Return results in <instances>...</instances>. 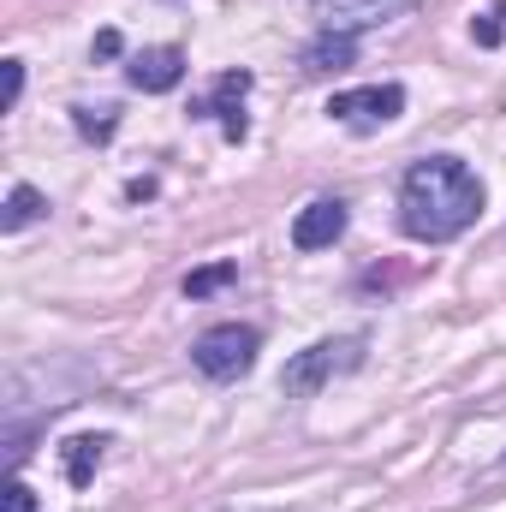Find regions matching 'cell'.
Instances as JSON below:
<instances>
[{
	"instance_id": "obj_1",
	"label": "cell",
	"mask_w": 506,
	"mask_h": 512,
	"mask_svg": "<svg viewBox=\"0 0 506 512\" xmlns=\"http://www.w3.org/2000/svg\"><path fill=\"white\" fill-rule=\"evenodd\" d=\"M483 215V179L459 155H423L411 161L399 185V227L417 245H447Z\"/></svg>"
},
{
	"instance_id": "obj_6",
	"label": "cell",
	"mask_w": 506,
	"mask_h": 512,
	"mask_svg": "<svg viewBox=\"0 0 506 512\" xmlns=\"http://www.w3.org/2000/svg\"><path fill=\"white\" fill-rule=\"evenodd\" d=\"M405 6L411 0H316V24L328 36H358V30H370V24L405 12Z\"/></svg>"
},
{
	"instance_id": "obj_15",
	"label": "cell",
	"mask_w": 506,
	"mask_h": 512,
	"mask_svg": "<svg viewBox=\"0 0 506 512\" xmlns=\"http://www.w3.org/2000/svg\"><path fill=\"white\" fill-rule=\"evenodd\" d=\"M0 512H36V495L12 477V483H6V507H0Z\"/></svg>"
},
{
	"instance_id": "obj_3",
	"label": "cell",
	"mask_w": 506,
	"mask_h": 512,
	"mask_svg": "<svg viewBox=\"0 0 506 512\" xmlns=\"http://www.w3.org/2000/svg\"><path fill=\"white\" fill-rule=\"evenodd\" d=\"M256 346H262L256 328H245V322H215V328L197 334L191 364H197L209 382H239V376L256 364Z\"/></svg>"
},
{
	"instance_id": "obj_7",
	"label": "cell",
	"mask_w": 506,
	"mask_h": 512,
	"mask_svg": "<svg viewBox=\"0 0 506 512\" xmlns=\"http://www.w3.org/2000/svg\"><path fill=\"white\" fill-rule=\"evenodd\" d=\"M126 84L131 90H143V96H167V90H179V84H185V48H143V54H131Z\"/></svg>"
},
{
	"instance_id": "obj_4",
	"label": "cell",
	"mask_w": 506,
	"mask_h": 512,
	"mask_svg": "<svg viewBox=\"0 0 506 512\" xmlns=\"http://www.w3.org/2000/svg\"><path fill=\"white\" fill-rule=\"evenodd\" d=\"M328 114H334L340 126H352V131H381V126H393V120L405 114V90H399V84H364V90H340V96L328 102Z\"/></svg>"
},
{
	"instance_id": "obj_10",
	"label": "cell",
	"mask_w": 506,
	"mask_h": 512,
	"mask_svg": "<svg viewBox=\"0 0 506 512\" xmlns=\"http://www.w3.org/2000/svg\"><path fill=\"white\" fill-rule=\"evenodd\" d=\"M352 60H358V36H328V30H322V36L304 48V72H316V78H322V72H346Z\"/></svg>"
},
{
	"instance_id": "obj_14",
	"label": "cell",
	"mask_w": 506,
	"mask_h": 512,
	"mask_svg": "<svg viewBox=\"0 0 506 512\" xmlns=\"http://www.w3.org/2000/svg\"><path fill=\"white\" fill-rule=\"evenodd\" d=\"M501 18H506V6L501 12H489V18H477V24H471V36H477V42H483V48H501Z\"/></svg>"
},
{
	"instance_id": "obj_8",
	"label": "cell",
	"mask_w": 506,
	"mask_h": 512,
	"mask_svg": "<svg viewBox=\"0 0 506 512\" xmlns=\"http://www.w3.org/2000/svg\"><path fill=\"white\" fill-rule=\"evenodd\" d=\"M340 233H346V203H340V197H316V203H304L298 221H292V245H298V251H328Z\"/></svg>"
},
{
	"instance_id": "obj_11",
	"label": "cell",
	"mask_w": 506,
	"mask_h": 512,
	"mask_svg": "<svg viewBox=\"0 0 506 512\" xmlns=\"http://www.w3.org/2000/svg\"><path fill=\"white\" fill-rule=\"evenodd\" d=\"M48 215V197L36 191V185H12V197H6V215H0V227L6 233H24V227H36Z\"/></svg>"
},
{
	"instance_id": "obj_2",
	"label": "cell",
	"mask_w": 506,
	"mask_h": 512,
	"mask_svg": "<svg viewBox=\"0 0 506 512\" xmlns=\"http://www.w3.org/2000/svg\"><path fill=\"white\" fill-rule=\"evenodd\" d=\"M364 352H370V340L364 334H340V340H316V346H304L292 364H286V376L280 387L292 393V399H310L316 387H328L334 376H346V370H358L364 364Z\"/></svg>"
},
{
	"instance_id": "obj_13",
	"label": "cell",
	"mask_w": 506,
	"mask_h": 512,
	"mask_svg": "<svg viewBox=\"0 0 506 512\" xmlns=\"http://www.w3.org/2000/svg\"><path fill=\"white\" fill-rule=\"evenodd\" d=\"M72 126L84 131L90 143H108L120 131V108H72Z\"/></svg>"
},
{
	"instance_id": "obj_17",
	"label": "cell",
	"mask_w": 506,
	"mask_h": 512,
	"mask_svg": "<svg viewBox=\"0 0 506 512\" xmlns=\"http://www.w3.org/2000/svg\"><path fill=\"white\" fill-rule=\"evenodd\" d=\"M90 54H96V60H114V54H120V30H102V36H96V48H90Z\"/></svg>"
},
{
	"instance_id": "obj_5",
	"label": "cell",
	"mask_w": 506,
	"mask_h": 512,
	"mask_svg": "<svg viewBox=\"0 0 506 512\" xmlns=\"http://www.w3.org/2000/svg\"><path fill=\"white\" fill-rule=\"evenodd\" d=\"M245 96H251V72H221L215 78V96L209 102H197L191 108V120H221V131H227V143H245Z\"/></svg>"
},
{
	"instance_id": "obj_12",
	"label": "cell",
	"mask_w": 506,
	"mask_h": 512,
	"mask_svg": "<svg viewBox=\"0 0 506 512\" xmlns=\"http://www.w3.org/2000/svg\"><path fill=\"white\" fill-rule=\"evenodd\" d=\"M233 280H239V262H209V268L185 274V298H209V292H221V286H233Z\"/></svg>"
},
{
	"instance_id": "obj_16",
	"label": "cell",
	"mask_w": 506,
	"mask_h": 512,
	"mask_svg": "<svg viewBox=\"0 0 506 512\" xmlns=\"http://www.w3.org/2000/svg\"><path fill=\"white\" fill-rule=\"evenodd\" d=\"M24 96V60H6V108H18Z\"/></svg>"
},
{
	"instance_id": "obj_9",
	"label": "cell",
	"mask_w": 506,
	"mask_h": 512,
	"mask_svg": "<svg viewBox=\"0 0 506 512\" xmlns=\"http://www.w3.org/2000/svg\"><path fill=\"white\" fill-rule=\"evenodd\" d=\"M102 453H108V435H72V441L60 447V459H66V483H72V489H90Z\"/></svg>"
}]
</instances>
